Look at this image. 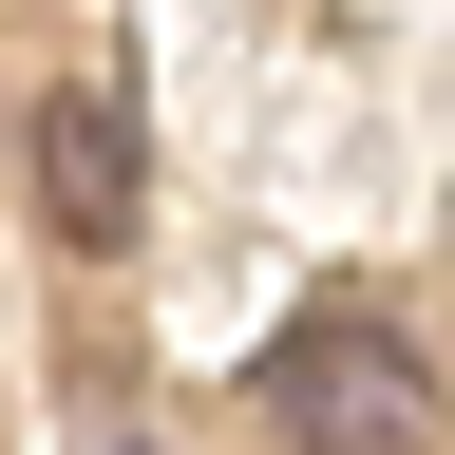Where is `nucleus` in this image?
<instances>
[{"instance_id": "2", "label": "nucleus", "mask_w": 455, "mask_h": 455, "mask_svg": "<svg viewBox=\"0 0 455 455\" xmlns=\"http://www.w3.org/2000/svg\"><path fill=\"white\" fill-rule=\"evenodd\" d=\"M38 209L76 228V247L133 228V95H114V76H57L38 95Z\"/></svg>"}, {"instance_id": "1", "label": "nucleus", "mask_w": 455, "mask_h": 455, "mask_svg": "<svg viewBox=\"0 0 455 455\" xmlns=\"http://www.w3.org/2000/svg\"><path fill=\"white\" fill-rule=\"evenodd\" d=\"M247 418H266L284 455H418V436H436V361H418L379 304H304V323L247 361Z\"/></svg>"}]
</instances>
